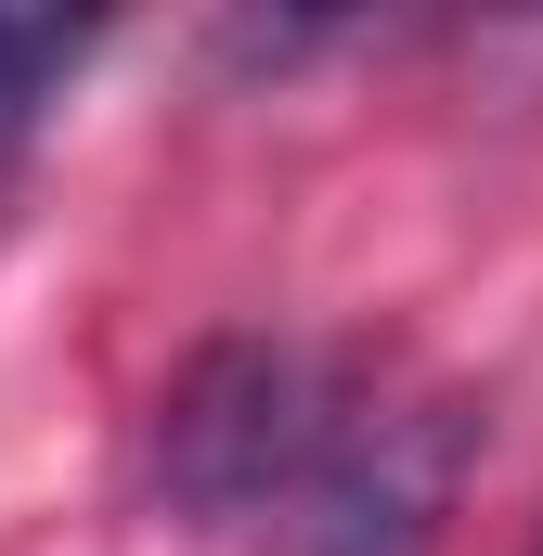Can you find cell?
Returning a JSON list of instances; mask_svg holds the SVG:
<instances>
[{"mask_svg":"<svg viewBox=\"0 0 543 556\" xmlns=\"http://www.w3.org/2000/svg\"><path fill=\"white\" fill-rule=\"evenodd\" d=\"M453 479H466V427L453 402H414V389H363V376H324V402L298 427L285 479L247 505V556H440L453 531Z\"/></svg>","mask_w":543,"mask_h":556,"instance_id":"6da1fadb","label":"cell"},{"mask_svg":"<svg viewBox=\"0 0 543 556\" xmlns=\"http://www.w3.org/2000/svg\"><path fill=\"white\" fill-rule=\"evenodd\" d=\"M324 376H337V363H324V350H285V337H220V350H194V363L168 376V402H155V505L233 544L247 505L285 479V453H298L311 402H324Z\"/></svg>","mask_w":543,"mask_h":556,"instance_id":"7a4b0ae2","label":"cell"},{"mask_svg":"<svg viewBox=\"0 0 543 556\" xmlns=\"http://www.w3.org/2000/svg\"><path fill=\"white\" fill-rule=\"evenodd\" d=\"M78 52H91V26H65V13H0V155L39 130V104L78 78Z\"/></svg>","mask_w":543,"mask_h":556,"instance_id":"3957f363","label":"cell"}]
</instances>
